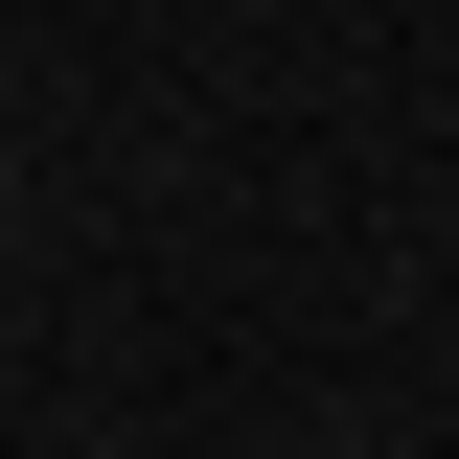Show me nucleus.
Returning <instances> with one entry per match:
<instances>
[{
  "label": "nucleus",
  "instance_id": "1",
  "mask_svg": "<svg viewBox=\"0 0 459 459\" xmlns=\"http://www.w3.org/2000/svg\"><path fill=\"white\" fill-rule=\"evenodd\" d=\"M0 207H23V161H0Z\"/></svg>",
  "mask_w": 459,
  "mask_h": 459
}]
</instances>
